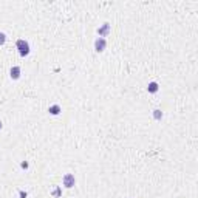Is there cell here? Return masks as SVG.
<instances>
[{"label": "cell", "instance_id": "6da1fadb", "mask_svg": "<svg viewBox=\"0 0 198 198\" xmlns=\"http://www.w3.org/2000/svg\"><path fill=\"white\" fill-rule=\"evenodd\" d=\"M16 45H17V50H19V54H20V56H26V54L30 53V43L26 42V40L19 39Z\"/></svg>", "mask_w": 198, "mask_h": 198}, {"label": "cell", "instance_id": "7a4b0ae2", "mask_svg": "<svg viewBox=\"0 0 198 198\" xmlns=\"http://www.w3.org/2000/svg\"><path fill=\"white\" fill-rule=\"evenodd\" d=\"M62 183H64V186H65L67 189L73 187V186H74V183H76L74 175H71V173H65V175H64V178H62Z\"/></svg>", "mask_w": 198, "mask_h": 198}, {"label": "cell", "instance_id": "3957f363", "mask_svg": "<svg viewBox=\"0 0 198 198\" xmlns=\"http://www.w3.org/2000/svg\"><path fill=\"white\" fill-rule=\"evenodd\" d=\"M105 45H107V42L104 37H98V39L95 40V48H96V51H104L105 50Z\"/></svg>", "mask_w": 198, "mask_h": 198}, {"label": "cell", "instance_id": "277c9868", "mask_svg": "<svg viewBox=\"0 0 198 198\" xmlns=\"http://www.w3.org/2000/svg\"><path fill=\"white\" fill-rule=\"evenodd\" d=\"M9 73H11V78L13 79H19L20 78V67H13Z\"/></svg>", "mask_w": 198, "mask_h": 198}, {"label": "cell", "instance_id": "5b68a950", "mask_svg": "<svg viewBox=\"0 0 198 198\" xmlns=\"http://www.w3.org/2000/svg\"><path fill=\"white\" fill-rule=\"evenodd\" d=\"M108 30H110V25H108V23H104V26H102V28H99V30H98V34H99V37H104V36H105L107 33H108Z\"/></svg>", "mask_w": 198, "mask_h": 198}, {"label": "cell", "instance_id": "8992f818", "mask_svg": "<svg viewBox=\"0 0 198 198\" xmlns=\"http://www.w3.org/2000/svg\"><path fill=\"white\" fill-rule=\"evenodd\" d=\"M147 90L150 93H156L158 91V84H156V82H150V84L147 85Z\"/></svg>", "mask_w": 198, "mask_h": 198}, {"label": "cell", "instance_id": "52a82bcc", "mask_svg": "<svg viewBox=\"0 0 198 198\" xmlns=\"http://www.w3.org/2000/svg\"><path fill=\"white\" fill-rule=\"evenodd\" d=\"M48 112L51 113V115H59L60 113V107L59 105H51V107L48 108Z\"/></svg>", "mask_w": 198, "mask_h": 198}, {"label": "cell", "instance_id": "ba28073f", "mask_svg": "<svg viewBox=\"0 0 198 198\" xmlns=\"http://www.w3.org/2000/svg\"><path fill=\"white\" fill-rule=\"evenodd\" d=\"M153 116H155V119H161L163 118L161 110H153Z\"/></svg>", "mask_w": 198, "mask_h": 198}, {"label": "cell", "instance_id": "9c48e42d", "mask_svg": "<svg viewBox=\"0 0 198 198\" xmlns=\"http://www.w3.org/2000/svg\"><path fill=\"white\" fill-rule=\"evenodd\" d=\"M5 42H6V36H5V33H0V45H3Z\"/></svg>", "mask_w": 198, "mask_h": 198}, {"label": "cell", "instance_id": "30bf717a", "mask_svg": "<svg viewBox=\"0 0 198 198\" xmlns=\"http://www.w3.org/2000/svg\"><path fill=\"white\" fill-rule=\"evenodd\" d=\"M53 194H54V197H59V195H60V189L57 187L56 190H54V192H53Z\"/></svg>", "mask_w": 198, "mask_h": 198}, {"label": "cell", "instance_id": "8fae6325", "mask_svg": "<svg viewBox=\"0 0 198 198\" xmlns=\"http://www.w3.org/2000/svg\"><path fill=\"white\" fill-rule=\"evenodd\" d=\"M20 197L22 198H26V192H20Z\"/></svg>", "mask_w": 198, "mask_h": 198}, {"label": "cell", "instance_id": "7c38bea8", "mask_svg": "<svg viewBox=\"0 0 198 198\" xmlns=\"http://www.w3.org/2000/svg\"><path fill=\"white\" fill-rule=\"evenodd\" d=\"M0 129H2V121H0Z\"/></svg>", "mask_w": 198, "mask_h": 198}]
</instances>
